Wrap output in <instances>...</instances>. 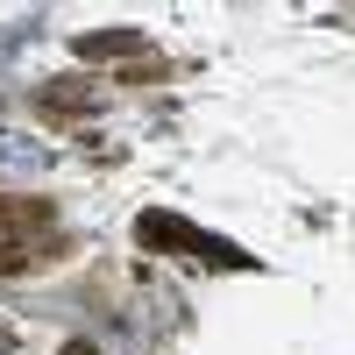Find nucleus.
I'll list each match as a JSON object with an SVG mask.
<instances>
[{
  "label": "nucleus",
  "mask_w": 355,
  "mask_h": 355,
  "mask_svg": "<svg viewBox=\"0 0 355 355\" xmlns=\"http://www.w3.org/2000/svg\"><path fill=\"white\" fill-rule=\"evenodd\" d=\"M57 256V206L28 192H0V277Z\"/></svg>",
  "instance_id": "1"
}]
</instances>
